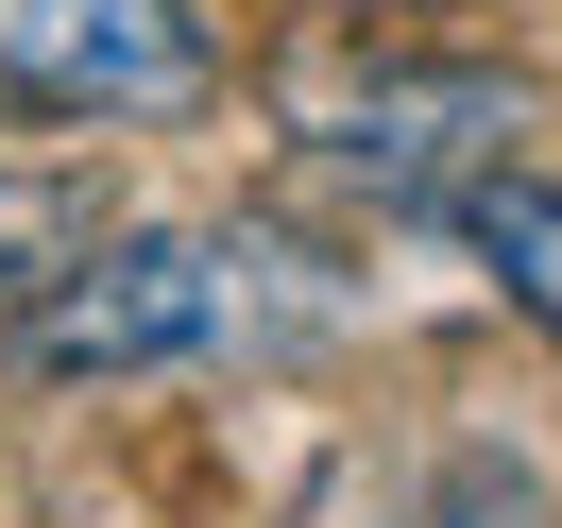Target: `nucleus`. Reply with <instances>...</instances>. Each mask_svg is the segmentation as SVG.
<instances>
[{
	"instance_id": "1",
	"label": "nucleus",
	"mask_w": 562,
	"mask_h": 528,
	"mask_svg": "<svg viewBox=\"0 0 562 528\" xmlns=\"http://www.w3.org/2000/svg\"><path fill=\"white\" fill-rule=\"evenodd\" d=\"M307 256L239 239V222H137V239H86L69 273L18 307V375L86 392V375H171V358H239V341H307L324 290H290Z\"/></svg>"
},
{
	"instance_id": "2",
	"label": "nucleus",
	"mask_w": 562,
	"mask_h": 528,
	"mask_svg": "<svg viewBox=\"0 0 562 528\" xmlns=\"http://www.w3.org/2000/svg\"><path fill=\"white\" fill-rule=\"evenodd\" d=\"M290 120H307V154L358 171L375 205H460L477 171H512L528 86H494V69H307Z\"/></svg>"
},
{
	"instance_id": "3",
	"label": "nucleus",
	"mask_w": 562,
	"mask_h": 528,
	"mask_svg": "<svg viewBox=\"0 0 562 528\" xmlns=\"http://www.w3.org/2000/svg\"><path fill=\"white\" fill-rule=\"evenodd\" d=\"M205 86L188 0H0V120H188Z\"/></svg>"
},
{
	"instance_id": "4",
	"label": "nucleus",
	"mask_w": 562,
	"mask_h": 528,
	"mask_svg": "<svg viewBox=\"0 0 562 528\" xmlns=\"http://www.w3.org/2000/svg\"><path fill=\"white\" fill-rule=\"evenodd\" d=\"M460 239L494 256V290H512L528 324H562V188L546 171H477L460 188Z\"/></svg>"
},
{
	"instance_id": "5",
	"label": "nucleus",
	"mask_w": 562,
	"mask_h": 528,
	"mask_svg": "<svg viewBox=\"0 0 562 528\" xmlns=\"http://www.w3.org/2000/svg\"><path fill=\"white\" fill-rule=\"evenodd\" d=\"M409 528H546V494H528V478H512V460H460V478H443V494H426V512H409Z\"/></svg>"
}]
</instances>
